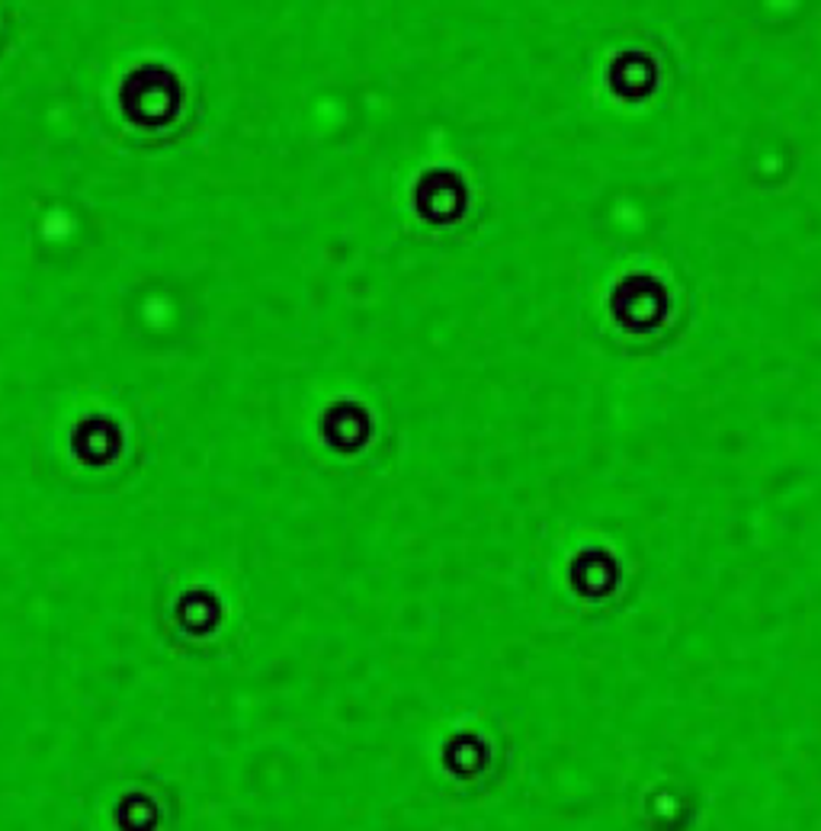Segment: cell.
Here are the masks:
<instances>
[{
	"label": "cell",
	"instance_id": "obj_1",
	"mask_svg": "<svg viewBox=\"0 0 821 831\" xmlns=\"http://www.w3.org/2000/svg\"><path fill=\"white\" fill-rule=\"evenodd\" d=\"M183 103V87L164 64H138L119 84V107L125 119L142 129H158L171 122Z\"/></svg>",
	"mask_w": 821,
	"mask_h": 831
},
{
	"label": "cell",
	"instance_id": "obj_2",
	"mask_svg": "<svg viewBox=\"0 0 821 831\" xmlns=\"http://www.w3.org/2000/svg\"><path fill=\"white\" fill-rule=\"evenodd\" d=\"M119 447L117 427L110 420L90 417L74 430V450L87 460V463H100L107 456H113Z\"/></svg>",
	"mask_w": 821,
	"mask_h": 831
}]
</instances>
